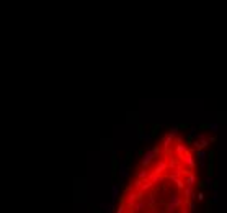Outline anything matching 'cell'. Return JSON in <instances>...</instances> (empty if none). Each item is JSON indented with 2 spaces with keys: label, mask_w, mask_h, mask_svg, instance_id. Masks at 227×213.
Returning <instances> with one entry per match:
<instances>
[{
  "label": "cell",
  "mask_w": 227,
  "mask_h": 213,
  "mask_svg": "<svg viewBox=\"0 0 227 213\" xmlns=\"http://www.w3.org/2000/svg\"><path fill=\"white\" fill-rule=\"evenodd\" d=\"M183 202H185L183 197H180L177 193H172L170 198H168V202H167V213H175L183 205Z\"/></svg>",
  "instance_id": "obj_1"
},
{
  "label": "cell",
  "mask_w": 227,
  "mask_h": 213,
  "mask_svg": "<svg viewBox=\"0 0 227 213\" xmlns=\"http://www.w3.org/2000/svg\"><path fill=\"white\" fill-rule=\"evenodd\" d=\"M154 157H155L154 149H147V151L144 152V157H142V161H141V166H142V167H147V166L154 161Z\"/></svg>",
  "instance_id": "obj_2"
},
{
  "label": "cell",
  "mask_w": 227,
  "mask_h": 213,
  "mask_svg": "<svg viewBox=\"0 0 227 213\" xmlns=\"http://www.w3.org/2000/svg\"><path fill=\"white\" fill-rule=\"evenodd\" d=\"M182 161L185 164H186L188 167L191 169H194V166H196V159H194V156H193L191 154V151H188V152H185V154H183V157H182Z\"/></svg>",
  "instance_id": "obj_3"
},
{
  "label": "cell",
  "mask_w": 227,
  "mask_h": 213,
  "mask_svg": "<svg viewBox=\"0 0 227 213\" xmlns=\"http://www.w3.org/2000/svg\"><path fill=\"white\" fill-rule=\"evenodd\" d=\"M185 184H186V187H194V184H196V174L193 172V171L186 174V180H185Z\"/></svg>",
  "instance_id": "obj_4"
},
{
  "label": "cell",
  "mask_w": 227,
  "mask_h": 213,
  "mask_svg": "<svg viewBox=\"0 0 227 213\" xmlns=\"http://www.w3.org/2000/svg\"><path fill=\"white\" fill-rule=\"evenodd\" d=\"M98 208H100L101 212H105V213H113L115 212V203H100Z\"/></svg>",
  "instance_id": "obj_5"
},
{
  "label": "cell",
  "mask_w": 227,
  "mask_h": 213,
  "mask_svg": "<svg viewBox=\"0 0 227 213\" xmlns=\"http://www.w3.org/2000/svg\"><path fill=\"white\" fill-rule=\"evenodd\" d=\"M118 169H119V177H121V179H126L127 175H129V169H127V164L126 162H121Z\"/></svg>",
  "instance_id": "obj_6"
},
{
  "label": "cell",
  "mask_w": 227,
  "mask_h": 213,
  "mask_svg": "<svg viewBox=\"0 0 227 213\" xmlns=\"http://www.w3.org/2000/svg\"><path fill=\"white\" fill-rule=\"evenodd\" d=\"M146 207H147V202H144V200H137V202L132 205V210H134V212H142Z\"/></svg>",
  "instance_id": "obj_7"
},
{
  "label": "cell",
  "mask_w": 227,
  "mask_h": 213,
  "mask_svg": "<svg viewBox=\"0 0 227 213\" xmlns=\"http://www.w3.org/2000/svg\"><path fill=\"white\" fill-rule=\"evenodd\" d=\"M119 188H121V187H119L118 184L111 187V198H113V203L116 202V200H118V197H119Z\"/></svg>",
  "instance_id": "obj_8"
},
{
  "label": "cell",
  "mask_w": 227,
  "mask_h": 213,
  "mask_svg": "<svg viewBox=\"0 0 227 213\" xmlns=\"http://www.w3.org/2000/svg\"><path fill=\"white\" fill-rule=\"evenodd\" d=\"M206 151L204 149H198L196 151V157H198V162H204V159H206Z\"/></svg>",
  "instance_id": "obj_9"
},
{
  "label": "cell",
  "mask_w": 227,
  "mask_h": 213,
  "mask_svg": "<svg viewBox=\"0 0 227 213\" xmlns=\"http://www.w3.org/2000/svg\"><path fill=\"white\" fill-rule=\"evenodd\" d=\"M185 197L186 198H194L196 195H194V190H193V187H185Z\"/></svg>",
  "instance_id": "obj_10"
},
{
  "label": "cell",
  "mask_w": 227,
  "mask_h": 213,
  "mask_svg": "<svg viewBox=\"0 0 227 213\" xmlns=\"http://www.w3.org/2000/svg\"><path fill=\"white\" fill-rule=\"evenodd\" d=\"M204 184H206L207 188H214V185H212V177L211 175H207L206 179H204Z\"/></svg>",
  "instance_id": "obj_11"
},
{
  "label": "cell",
  "mask_w": 227,
  "mask_h": 213,
  "mask_svg": "<svg viewBox=\"0 0 227 213\" xmlns=\"http://www.w3.org/2000/svg\"><path fill=\"white\" fill-rule=\"evenodd\" d=\"M173 182L177 184V187L180 188V190H182V188H185V182H183V180H182V179H180V177H177V179H175V180H173Z\"/></svg>",
  "instance_id": "obj_12"
},
{
  "label": "cell",
  "mask_w": 227,
  "mask_h": 213,
  "mask_svg": "<svg viewBox=\"0 0 227 213\" xmlns=\"http://www.w3.org/2000/svg\"><path fill=\"white\" fill-rule=\"evenodd\" d=\"M186 203H188V210H190V213H194V208H196L194 202H193V200H190V202H188V200H186Z\"/></svg>",
  "instance_id": "obj_13"
},
{
  "label": "cell",
  "mask_w": 227,
  "mask_h": 213,
  "mask_svg": "<svg viewBox=\"0 0 227 213\" xmlns=\"http://www.w3.org/2000/svg\"><path fill=\"white\" fill-rule=\"evenodd\" d=\"M207 128H209V130H211V131H219V125H217V123H211V125H207Z\"/></svg>",
  "instance_id": "obj_14"
},
{
  "label": "cell",
  "mask_w": 227,
  "mask_h": 213,
  "mask_svg": "<svg viewBox=\"0 0 227 213\" xmlns=\"http://www.w3.org/2000/svg\"><path fill=\"white\" fill-rule=\"evenodd\" d=\"M141 139H144V141H147V143H149V141L152 139V136L149 134V133H141Z\"/></svg>",
  "instance_id": "obj_15"
},
{
  "label": "cell",
  "mask_w": 227,
  "mask_h": 213,
  "mask_svg": "<svg viewBox=\"0 0 227 213\" xmlns=\"http://www.w3.org/2000/svg\"><path fill=\"white\" fill-rule=\"evenodd\" d=\"M219 202V195H217V188H214V192H212V203H217Z\"/></svg>",
  "instance_id": "obj_16"
},
{
  "label": "cell",
  "mask_w": 227,
  "mask_h": 213,
  "mask_svg": "<svg viewBox=\"0 0 227 213\" xmlns=\"http://www.w3.org/2000/svg\"><path fill=\"white\" fill-rule=\"evenodd\" d=\"M196 198L199 200V202H203V200L206 198V197H204V192H203V190H199V192H198V195H196Z\"/></svg>",
  "instance_id": "obj_17"
},
{
  "label": "cell",
  "mask_w": 227,
  "mask_h": 213,
  "mask_svg": "<svg viewBox=\"0 0 227 213\" xmlns=\"http://www.w3.org/2000/svg\"><path fill=\"white\" fill-rule=\"evenodd\" d=\"M155 202H157V198L154 197V195H150V197H149V202H147V205H155Z\"/></svg>",
  "instance_id": "obj_18"
},
{
  "label": "cell",
  "mask_w": 227,
  "mask_h": 213,
  "mask_svg": "<svg viewBox=\"0 0 227 213\" xmlns=\"http://www.w3.org/2000/svg\"><path fill=\"white\" fill-rule=\"evenodd\" d=\"M207 141H209V143H214V141H216V136H211V138H207Z\"/></svg>",
  "instance_id": "obj_19"
},
{
  "label": "cell",
  "mask_w": 227,
  "mask_h": 213,
  "mask_svg": "<svg viewBox=\"0 0 227 213\" xmlns=\"http://www.w3.org/2000/svg\"><path fill=\"white\" fill-rule=\"evenodd\" d=\"M150 213H159V212H157L155 208H152V210H150Z\"/></svg>",
  "instance_id": "obj_20"
},
{
  "label": "cell",
  "mask_w": 227,
  "mask_h": 213,
  "mask_svg": "<svg viewBox=\"0 0 227 213\" xmlns=\"http://www.w3.org/2000/svg\"><path fill=\"white\" fill-rule=\"evenodd\" d=\"M182 213H190V210H188V208H186V210H183Z\"/></svg>",
  "instance_id": "obj_21"
}]
</instances>
